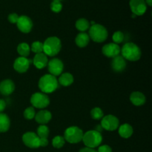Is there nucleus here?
Returning a JSON list of instances; mask_svg holds the SVG:
<instances>
[{
	"instance_id": "obj_25",
	"label": "nucleus",
	"mask_w": 152,
	"mask_h": 152,
	"mask_svg": "<svg viewBox=\"0 0 152 152\" xmlns=\"http://www.w3.org/2000/svg\"><path fill=\"white\" fill-rule=\"evenodd\" d=\"M17 51L20 56L22 57H27L29 55L30 51H31V48L29 45L25 42H22L18 45Z\"/></svg>"
},
{
	"instance_id": "obj_16",
	"label": "nucleus",
	"mask_w": 152,
	"mask_h": 152,
	"mask_svg": "<svg viewBox=\"0 0 152 152\" xmlns=\"http://www.w3.org/2000/svg\"><path fill=\"white\" fill-rule=\"evenodd\" d=\"M126 67V59L122 56H115L111 61V68L115 72H122L125 70Z\"/></svg>"
},
{
	"instance_id": "obj_37",
	"label": "nucleus",
	"mask_w": 152,
	"mask_h": 152,
	"mask_svg": "<svg viewBox=\"0 0 152 152\" xmlns=\"http://www.w3.org/2000/svg\"><path fill=\"white\" fill-rule=\"evenodd\" d=\"M79 152H97L95 149L91 148H88V147H86V148H83L82 149L80 150Z\"/></svg>"
},
{
	"instance_id": "obj_21",
	"label": "nucleus",
	"mask_w": 152,
	"mask_h": 152,
	"mask_svg": "<svg viewBox=\"0 0 152 152\" xmlns=\"http://www.w3.org/2000/svg\"><path fill=\"white\" fill-rule=\"evenodd\" d=\"M133 134V128L128 123H125L119 128V134L123 138L127 139L129 138Z\"/></svg>"
},
{
	"instance_id": "obj_9",
	"label": "nucleus",
	"mask_w": 152,
	"mask_h": 152,
	"mask_svg": "<svg viewBox=\"0 0 152 152\" xmlns=\"http://www.w3.org/2000/svg\"><path fill=\"white\" fill-rule=\"evenodd\" d=\"M48 68L50 74L56 77L62 74L64 69L63 62L57 58H53L48 62Z\"/></svg>"
},
{
	"instance_id": "obj_32",
	"label": "nucleus",
	"mask_w": 152,
	"mask_h": 152,
	"mask_svg": "<svg viewBox=\"0 0 152 152\" xmlns=\"http://www.w3.org/2000/svg\"><path fill=\"white\" fill-rule=\"evenodd\" d=\"M50 9L54 13H59L62 9V4L60 1H53L50 4Z\"/></svg>"
},
{
	"instance_id": "obj_22",
	"label": "nucleus",
	"mask_w": 152,
	"mask_h": 152,
	"mask_svg": "<svg viewBox=\"0 0 152 152\" xmlns=\"http://www.w3.org/2000/svg\"><path fill=\"white\" fill-rule=\"evenodd\" d=\"M10 121L8 116L3 113H0V132L4 133L8 131Z\"/></svg>"
},
{
	"instance_id": "obj_6",
	"label": "nucleus",
	"mask_w": 152,
	"mask_h": 152,
	"mask_svg": "<svg viewBox=\"0 0 152 152\" xmlns=\"http://www.w3.org/2000/svg\"><path fill=\"white\" fill-rule=\"evenodd\" d=\"M83 132L77 126H71L65 130L64 139L69 143L75 144L81 142L83 137Z\"/></svg>"
},
{
	"instance_id": "obj_34",
	"label": "nucleus",
	"mask_w": 152,
	"mask_h": 152,
	"mask_svg": "<svg viewBox=\"0 0 152 152\" xmlns=\"http://www.w3.org/2000/svg\"><path fill=\"white\" fill-rule=\"evenodd\" d=\"M97 152H112V149L109 145H103L99 147Z\"/></svg>"
},
{
	"instance_id": "obj_41",
	"label": "nucleus",
	"mask_w": 152,
	"mask_h": 152,
	"mask_svg": "<svg viewBox=\"0 0 152 152\" xmlns=\"http://www.w3.org/2000/svg\"><path fill=\"white\" fill-rule=\"evenodd\" d=\"M53 1H62V0H53Z\"/></svg>"
},
{
	"instance_id": "obj_18",
	"label": "nucleus",
	"mask_w": 152,
	"mask_h": 152,
	"mask_svg": "<svg viewBox=\"0 0 152 152\" xmlns=\"http://www.w3.org/2000/svg\"><path fill=\"white\" fill-rule=\"evenodd\" d=\"M33 62L36 68L38 69H42L45 67L47 66L48 59V56L44 53H39L35 55Z\"/></svg>"
},
{
	"instance_id": "obj_17",
	"label": "nucleus",
	"mask_w": 152,
	"mask_h": 152,
	"mask_svg": "<svg viewBox=\"0 0 152 152\" xmlns=\"http://www.w3.org/2000/svg\"><path fill=\"white\" fill-rule=\"evenodd\" d=\"M36 121L41 125H45L52 118V114L48 110H42L39 111L34 117Z\"/></svg>"
},
{
	"instance_id": "obj_10",
	"label": "nucleus",
	"mask_w": 152,
	"mask_h": 152,
	"mask_svg": "<svg viewBox=\"0 0 152 152\" xmlns=\"http://www.w3.org/2000/svg\"><path fill=\"white\" fill-rule=\"evenodd\" d=\"M22 141L26 146L31 148L39 147V137L34 132H26L22 136Z\"/></svg>"
},
{
	"instance_id": "obj_33",
	"label": "nucleus",
	"mask_w": 152,
	"mask_h": 152,
	"mask_svg": "<svg viewBox=\"0 0 152 152\" xmlns=\"http://www.w3.org/2000/svg\"><path fill=\"white\" fill-rule=\"evenodd\" d=\"M19 16H18V14L13 13H10V14L8 16V18H7V19H8V21L10 22V23L16 24L18 19H19Z\"/></svg>"
},
{
	"instance_id": "obj_35",
	"label": "nucleus",
	"mask_w": 152,
	"mask_h": 152,
	"mask_svg": "<svg viewBox=\"0 0 152 152\" xmlns=\"http://www.w3.org/2000/svg\"><path fill=\"white\" fill-rule=\"evenodd\" d=\"M48 145V138H39V147H45Z\"/></svg>"
},
{
	"instance_id": "obj_30",
	"label": "nucleus",
	"mask_w": 152,
	"mask_h": 152,
	"mask_svg": "<svg viewBox=\"0 0 152 152\" xmlns=\"http://www.w3.org/2000/svg\"><path fill=\"white\" fill-rule=\"evenodd\" d=\"M36 115L35 110H34V107L31 106L27 108L24 111V117H25V119L27 120H32V119L34 118Z\"/></svg>"
},
{
	"instance_id": "obj_3",
	"label": "nucleus",
	"mask_w": 152,
	"mask_h": 152,
	"mask_svg": "<svg viewBox=\"0 0 152 152\" xmlns=\"http://www.w3.org/2000/svg\"><path fill=\"white\" fill-rule=\"evenodd\" d=\"M62 43L56 37H48L43 43V53L46 56H54L60 51Z\"/></svg>"
},
{
	"instance_id": "obj_28",
	"label": "nucleus",
	"mask_w": 152,
	"mask_h": 152,
	"mask_svg": "<svg viewBox=\"0 0 152 152\" xmlns=\"http://www.w3.org/2000/svg\"><path fill=\"white\" fill-rule=\"evenodd\" d=\"M91 115L92 118L96 120H101V119L104 117L103 111H102L101 108H98V107L94 108L93 109L91 110Z\"/></svg>"
},
{
	"instance_id": "obj_4",
	"label": "nucleus",
	"mask_w": 152,
	"mask_h": 152,
	"mask_svg": "<svg viewBox=\"0 0 152 152\" xmlns=\"http://www.w3.org/2000/svg\"><path fill=\"white\" fill-rule=\"evenodd\" d=\"M88 36L95 42H103L108 37V31L102 25L94 24L89 28Z\"/></svg>"
},
{
	"instance_id": "obj_39",
	"label": "nucleus",
	"mask_w": 152,
	"mask_h": 152,
	"mask_svg": "<svg viewBox=\"0 0 152 152\" xmlns=\"http://www.w3.org/2000/svg\"><path fill=\"white\" fill-rule=\"evenodd\" d=\"M145 3H146L148 5L151 6L152 5V0H145Z\"/></svg>"
},
{
	"instance_id": "obj_12",
	"label": "nucleus",
	"mask_w": 152,
	"mask_h": 152,
	"mask_svg": "<svg viewBox=\"0 0 152 152\" xmlns=\"http://www.w3.org/2000/svg\"><path fill=\"white\" fill-rule=\"evenodd\" d=\"M16 25L19 31L25 34L29 33L33 28L32 20L27 16H19Z\"/></svg>"
},
{
	"instance_id": "obj_26",
	"label": "nucleus",
	"mask_w": 152,
	"mask_h": 152,
	"mask_svg": "<svg viewBox=\"0 0 152 152\" xmlns=\"http://www.w3.org/2000/svg\"><path fill=\"white\" fill-rule=\"evenodd\" d=\"M49 135V129L45 125H40L37 129V136L39 138H48Z\"/></svg>"
},
{
	"instance_id": "obj_38",
	"label": "nucleus",
	"mask_w": 152,
	"mask_h": 152,
	"mask_svg": "<svg viewBox=\"0 0 152 152\" xmlns=\"http://www.w3.org/2000/svg\"><path fill=\"white\" fill-rule=\"evenodd\" d=\"M102 130H103V129H102L101 125H97V126H96V127H95V129H94V131H96V132H99V133H101Z\"/></svg>"
},
{
	"instance_id": "obj_5",
	"label": "nucleus",
	"mask_w": 152,
	"mask_h": 152,
	"mask_svg": "<svg viewBox=\"0 0 152 152\" xmlns=\"http://www.w3.org/2000/svg\"><path fill=\"white\" fill-rule=\"evenodd\" d=\"M83 141L86 147L94 148L100 145L102 141V137L99 132L91 130L83 134Z\"/></svg>"
},
{
	"instance_id": "obj_27",
	"label": "nucleus",
	"mask_w": 152,
	"mask_h": 152,
	"mask_svg": "<svg viewBox=\"0 0 152 152\" xmlns=\"http://www.w3.org/2000/svg\"><path fill=\"white\" fill-rule=\"evenodd\" d=\"M65 140L63 137L62 136H56L53 137L52 140V145L56 148H61L65 145Z\"/></svg>"
},
{
	"instance_id": "obj_11",
	"label": "nucleus",
	"mask_w": 152,
	"mask_h": 152,
	"mask_svg": "<svg viewBox=\"0 0 152 152\" xmlns=\"http://www.w3.org/2000/svg\"><path fill=\"white\" fill-rule=\"evenodd\" d=\"M129 5L133 14L136 16H142L147 10L145 0H130Z\"/></svg>"
},
{
	"instance_id": "obj_20",
	"label": "nucleus",
	"mask_w": 152,
	"mask_h": 152,
	"mask_svg": "<svg viewBox=\"0 0 152 152\" xmlns=\"http://www.w3.org/2000/svg\"><path fill=\"white\" fill-rule=\"evenodd\" d=\"M90 41V37L88 34H86L84 32H81L77 36L75 39V42L77 45L80 48H85L87 46V45Z\"/></svg>"
},
{
	"instance_id": "obj_40",
	"label": "nucleus",
	"mask_w": 152,
	"mask_h": 152,
	"mask_svg": "<svg viewBox=\"0 0 152 152\" xmlns=\"http://www.w3.org/2000/svg\"><path fill=\"white\" fill-rule=\"evenodd\" d=\"M136 15H134V14H132V18H135L136 17Z\"/></svg>"
},
{
	"instance_id": "obj_2",
	"label": "nucleus",
	"mask_w": 152,
	"mask_h": 152,
	"mask_svg": "<svg viewBox=\"0 0 152 152\" xmlns=\"http://www.w3.org/2000/svg\"><path fill=\"white\" fill-rule=\"evenodd\" d=\"M57 79L51 74H45L40 78L39 88L44 94H50L55 91L58 88Z\"/></svg>"
},
{
	"instance_id": "obj_13",
	"label": "nucleus",
	"mask_w": 152,
	"mask_h": 152,
	"mask_svg": "<svg viewBox=\"0 0 152 152\" xmlns=\"http://www.w3.org/2000/svg\"><path fill=\"white\" fill-rule=\"evenodd\" d=\"M102 53L107 57L114 58L120 55L121 49L120 46L115 43H108L105 45L102 48Z\"/></svg>"
},
{
	"instance_id": "obj_1",
	"label": "nucleus",
	"mask_w": 152,
	"mask_h": 152,
	"mask_svg": "<svg viewBox=\"0 0 152 152\" xmlns=\"http://www.w3.org/2000/svg\"><path fill=\"white\" fill-rule=\"evenodd\" d=\"M122 56L125 59L134 62L141 57V50L136 44L133 42H127L123 46L121 49Z\"/></svg>"
},
{
	"instance_id": "obj_19",
	"label": "nucleus",
	"mask_w": 152,
	"mask_h": 152,
	"mask_svg": "<svg viewBox=\"0 0 152 152\" xmlns=\"http://www.w3.org/2000/svg\"><path fill=\"white\" fill-rule=\"evenodd\" d=\"M130 100L136 106H140L145 104V96L142 93L139 91H135L131 94Z\"/></svg>"
},
{
	"instance_id": "obj_7",
	"label": "nucleus",
	"mask_w": 152,
	"mask_h": 152,
	"mask_svg": "<svg viewBox=\"0 0 152 152\" xmlns=\"http://www.w3.org/2000/svg\"><path fill=\"white\" fill-rule=\"evenodd\" d=\"M31 102L33 107L42 109L48 106L50 104V99L45 94L37 92L31 96Z\"/></svg>"
},
{
	"instance_id": "obj_8",
	"label": "nucleus",
	"mask_w": 152,
	"mask_h": 152,
	"mask_svg": "<svg viewBox=\"0 0 152 152\" xmlns=\"http://www.w3.org/2000/svg\"><path fill=\"white\" fill-rule=\"evenodd\" d=\"M120 122L117 117L114 115H106L102 118L101 121V126L102 129L105 130L109 131V132H113L118 129Z\"/></svg>"
},
{
	"instance_id": "obj_24",
	"label": "nucleus",
	"mask_w": 152,
	"mask_h": 152,
	"mask_svg": "<svg viewBox=\"0 0 152 152\" xmlns=\"http://www.w3.org/2000/svg\"><path fill=\"white\" fill-rule=\"evenodd\" d=\"M75 26L78 31H81V32H85V31L89 29V28H90V23H89L88 19H84V18H81V19H79L76 22Z\"/></svg>"
},
{
	"instance_id": "obj_29",
	"label": "nucleus",
	"mask_w": 152,
	"mask_h": 152,
	"mask_svg": "<svg viewBox=\"0 0 152 152\" xmlns=\"http://www.w3.org/2000/svg\"><path fill=\"white\" fill-rule=\"evenodd\" d=\"M31 50L36 54L39 53H43V43L37 41L32 43V45L31 47Z\"/></svg>"
},
{
	"instance_id": "obj_36",
	"label": "nucleus",
	"mask_w": 152,
	"mask_h": 152,
	"mask_svg": "<svg viewBox=\"0 0 152 152\" xmlns=\"http://www.w3.org/2000/svg\"><path fill=\"white\" fill-rule=\"evenodd\" d=\"M6 108V102L4 99H0V113L2 112Z\"/></svg>"
},
{
	"instance_id": "obj_14",
	"label": "nucleus",
	"mask_w": 152,
	"mask_h": 152,
	"mask_svg": "<svg viewBox=\"0 0 152 152\" xmlns=\"http://www.w3.org/2000/svg\"><path fill=\"white\" fill-rule=\"evenodd\" d=\"M31 62V61L27 59L26 57L19 56L15 59L14 63H13V68L15 71L19 73H25L29 68Z\"/></svg>"
},
{
	"instance_id": "obj_31",
	"label": "nucleus",
	"mask_w": 152,
	"mask_h": 152,
	"mask_svg": "<svg viewBox=\"0 0 152 152\" xmlns=\"http://www.w3.org/2000/svg\"><path fill=\"white\" fill-rule=\"evenodd\" d=\"M112 39L113 41H114V43L119 44V43L123 42V40H124V34L121 31H116L113 34Z\"/></svg>"
},
{
	"instance_id": "obj_23",
	"label": "nucleus",
	"mask_w": 152,
	"mask_h": 152,
	"mask_svg": "<svg viewBox=\"0 0 152 152\" xmlns=\"http://www.w3.org/2000/svg\"><path fill=\"white\" fill-rule=\"evenodd\" d=\"M73 83H74V77L72 76V74H69V73L62 74L58 80V83H59L61 86H65V87L71 86Z\"/></svg>"
},
{
	"instance_id": "obj_15",
	"label": "nucleus",
	"mask_w": 152,
	"mask_h": 152,
	"mask_svg": "<svg viewBox=\"0 0 152 152\" xmlns=\"http://www.w3.org/2000/svg\"><path fill=\"white\" fill-rule=\"evenodd\" d=\"M15 90L14 83L11 80H4L0 83V92L2 95L8 96Z\"/></svg>"
}]
</instances>
